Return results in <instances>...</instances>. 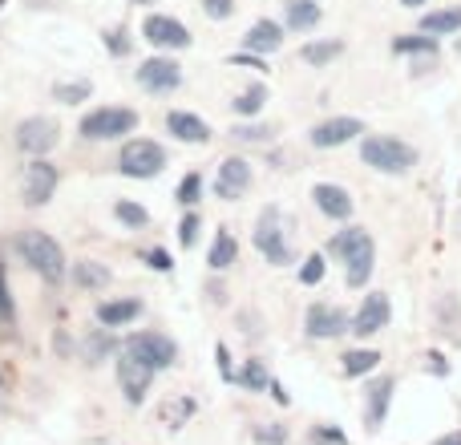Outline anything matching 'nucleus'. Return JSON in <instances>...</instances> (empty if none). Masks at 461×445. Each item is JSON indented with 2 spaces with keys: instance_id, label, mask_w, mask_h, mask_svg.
Returning <instances> with one entry per match:
<instances>
[{
  "instance_id": "obj_21",
  "label": "nucleus",
  "mask_w": 461,
  "mask_h": 445,
  "mask_svg": "<svg viewBox=\"0 0 461 445\" xmlns=\"http://www.w3.org/2000/svg\"><path fill=\"white\" fill-rule=\"evenodd\" d=\"M138 316H142V300H134V295L97 304V324L102 328H126V324H134Z\"/></svg>"
},
{
  "instance_id": "obj_16",
  "label": "nucleus",
  "mask_w": 461,
  "mask_h": 445,
  "mask_svg": "<svg viewBox=\"0 0 461 445\" xmlns=\"http://www.w3.org/2000/svg\"><path fill=\"white\" fill-rule=\"evenodd\" d=\"M154 377H158L154 368H146L138 357L122 352V360H118V385H122V393H126L130 405H142L146 393H150V385H154Z\"/></svg>"
},
{
  "instance_id": "obj_3",
  "label": "nucleus",
  "mask_w": 461,
  "mask_h": 445,
  "mask_svg": "<svg viewBox=\"0 0 461 445\" xmlns=\"http://www.w3.org/2000/svg\"><path fill=\"white\" fill-rule=\"evenodd\" d=\"M16 251H21V259L29 263V268L37 271L41 279H49V284L65 279V271H69L61 243H57L53 235H45V231H21V239H16Z\"/></svg>"
},
{
  "instance_id": "obj_1",
  "label": "nucleus",
  "mask_w": 461,
  "mask_h": 445,
  "mask_svg": "<svg viewBox=\"0 0 461 445\" xmlns=\"http://www.w3.org/2000/svg\"><path fill=\"white\" fill-rule=\"evenodd\" d=\"M328 251L344 263V284L348 287H365L373 279V268H376V243L365 227H344L332 235Z\"/></svg>"
},
{
  "instance_id": "obj_47",
  "label": "nucleus",
  "mask_w": 461,
  "mask_h": 445,
  "mask_svg": "<svg viewBox=\"0 0 461 445\" xmlns=\"http://www.w3.org/2000/svg\"><path fill=\"white\" fill-rule=\"evenodd\" d=\"M433 445H461V433H446V438H438Z\"/></svg>"
},
{
  "instance_id": "obj_34",
  "label": "nucleus",
  "mask_w": 461,
  "mask_h": 445,
  "mask_svg": "<svg viewBox=\"0 0 461 445\" xmlns=\"http://www.w3.org/2000/svg\"><path fill=\"white\" fill-rule=\"evenodd\" d=\"M271 134H276V130L263 126V122H239V126L230 130V138H239V142H271Z\"/></svg>"
},
{
  "instance_id": "obj_23",
  "label": "nucleus",
  "mask_w": 461,
  "mask_h": 445,
  "mask_svg": "<svg viewBox=\"0 0 461 445\" xmlns=\"http://www.w3.org/2000/svg\"><path fill=\"white\" fill-rule=\"evenodd\" d=\"M393 53L417 57V65H433L438 61V37H429V32H405V37L393 41Z\"/></svg>"
},
{
  "instance_id": "obj_46",
  "label": "nucleus",
  "mask_w": 461,
  "mask_h": 445,
  "mask_svg": "<svg viewBox=\"0 0 461 445\" xmlns=\"http://www.w3.org/2000/svg\"><path fill=\"white\" fill-rule=\"evenodd\" d=\"M271 397H276L279 405H292V397H287V389H284L279 381H271Z\"/></svg>"
},
{
  "instance_id": "obj_30",
  "label": "nucleus",
  "mask_w": 461,
  "mask_h": 445,
  "mask_svg": "<svg viewBox=\"0 0 461 445\" xmlns=\"http://www.w3.org/2000/svg\"><path fill=\"white\" fill-rule=\"evenodd\" d=\"M230 105H235V114H243V118H255V114L267 105V86H259V81H255V86L243 89V94H239Z\"/></svg>"
},
{
  "instance_id": "obj_26",
  "label": "nucleus",
  "mask_w": 461,
  "mask_h": 445,
  "mask_svg": "<svg viewBox=\"0 0 461 445\" xmlns=\"http://www.w3.org/2000/svg\"><path fill=\"white\" fill-rule=\"evenodd\" d=\"M73 284H77L81 292H102V287L110 284V268L97 259H77L73 263Z\"/></svg>"
},
{
  "instance_id": "obj_40",
  "label": "nucleus",
  "mask_w": 461,
  "mask_h": 445,
  "mask_svg": "<svg viewBox=\"0 0 461 445\" xmlns=\"http://www.w3.org/2000/svg\"><path fill=\"white\" fill-rule=\"evenodd\" d=\"M203 13H207L211 21H230V16H235V0H203Z\"/></svg>"
},
{
  "instance_id": "obj_35",
  "label": "nucleus",
  "mask_w": 461,
  "mask_h": 445,
  "mask_svg": "<svg viewBox=\"0 0 461 445\" xmlns=\"http://www.w3.org/2000/svg\"><path fill=\"white\" fill-rule=\"evenodd\" d=\"M324 276H328V259H324V255H320V251H316V255H308V259L300 263V284L316 287Z\"/></svg>"
},
{
  "instance_id": "obj_27",
  "label": "nucleus",
  "mask_w": 461,
  "mask_h": 445,
  "mask_svg": "<svg viewBox=\"0 0 461 445\" xmlns=\"http://www.w3.org/2000/svg\"><path fill=\"white\" fill-rule=\"evenodd\" d=\"M340 53H344V41H340V37H328V41H308V45L300 49L303 65H316V69H324V65H332Z\"/></svg>"
},
{
  "instance_id": "obj_36",
  "label": "nucleus",
  "mask_w": 461,
  "mask_h": 445,
  "mask_svg": "<svg viewBox=\"0 0 461 445\" xmlns=\"http://www.w3.org/2000/svg\"><path fill=\"white\" fill-rule=\"evenodd\" d=\"M199 195H203V175H199V170H191V175H186L183 183H178L175 199L183 203V207H194V203H199Z\"/></svg>"
},
{
  "instance_id": "obj_31",
  "label": "nucleus",
  "mask_w": 461,
  "mask_h": 445,
  "mask_svg": "<svg viewBox=\"0 0 461 445\" xmlns=\"http://www.w3.org/2000/svg\"><path fill=\"white\" fill-rule=\"evenodd\" d=\"M235 385H243V389H251V393L271 389V377H267V368H263V360H247L243 373L235 377Z\"/></svg>"
},
{
  "instance_id": "obj_41",
  "label": "nucleus",
  "mask_w": 461,
  "mask_h": 445,
  "mask_svg": "<svg viewBox=\"0 0 461 445\" xmlns=\"http://www.w3.org/2000/svg\"><path fill=\"white\" fill-rule=\"evenodd\" d=\"M312 441L316 445H348V438H344L336 425H316V430H312Z\"/></svg>"
},
{
  "instance_id": "obj_42",
  "label": "nucleus",
  "mask_w": 461,
  "mask_h": 445,
  "mask_svg": "<svg viewBox=\"0 0 461 445\" xmlns=\"http://www.w3.org/2000/svg\"><path fill=\"white\" fill-rule=\"evenodd\" d=\"M255 441L284 445V441H287V430H284V425H259V430H255Z\"/></svg>"
},
{
  "instance_id": "obj_14",
  "label": "nucleus",
  "mask_w": 461,
  "mask_h": 445,
  "mask_svg": "<svg viewBox=\"0 0 461 445\" xmlns=\"http://www.w3.org/2000/svg\"><path fill=\"white\" fill-rule=\"evenodd\" d=\"M251 191V162L247 159H223L215 170V195L223 203H239Z\"/></svg>"
},
{
  "instance_id": "obj_50",
  "label": "nucleus",
  "mask_w": 461,
  "mask_h": 445,
  "mask_svg": "<svg viewBox=\"0 0 461 445\" xmlns=\"http://www.w3.org/2000/svg\"><path fill=\"white\" fill-rule=\"evenodd\" d=\"M457 53H461V41H457Z\"/></svg>"
},
{
  "instance_id": "obj_17",
  "label": "nucleus",
  "mask_w": 461,
  "mask_h": 445,
  "mask_svg": "<svg viewBox=\"0 0 461 445\" xmlns=\"http://www.w3.org/2000/svg\"><path fill=\"white\" fill-rule=\"evenodd\" d=\"M312 203H316V211L320 215H328V219H348L352 215V195L344 191V186H336V183H316L312 186Z\"/></svg>"
},
{
  "instance_id": "obj_44",
  "label": "nucleus",
  "mask_w": 461,
  "mask_h": 445,
  "mask_svg": "<svg viewBox=\"0 0 461 445\" xmlns=\"http://www.w3.org/2000/svg\"><path fill=\"white\" fill-rule=\"evenodd\" d=\"M425 360H429V368H433L438 377H449V365H446V357H441V352H429Z\"/></svg>"
},
{
  "instance_id": "obj_5",
  "label": "nucleus",
  "mask_w": 461,
  "mask_h": 445,
  "mask_svg": "<svg viewBox=\"0 0 461 445\" xmlns=\"http://www.w3.org/2000/svg\"><path fill=\"white\" fill-rule=\"evenodd\" d=\"M77 130L86 142H118V138L138 130V114L130 105H97V110H89L81 118Z\"/></svg>"
},
{
  "instance_id": "obj_37",
  "label": "nucleus",
  "mask_w": 461,
  "mask_h": 445,
  "mask_svg": "<svg viewBox=\"0 0 461 445\" xmlns=\"http://www.w3.org/2000/svg\"><path fill=\"white\" fill-rule=\"evenodd\" d=\"M13 320H16V304H13V292H8L5 263H0V324H13Z\"/></svg>"
},
{
  "instance_id": "obj_33",
  "label": "nucleus",
  "mask_w": 461,
  "mask_h": 445,
  "mask_svg": "<svg viewBox=\"0 0 461 445\" xmlns=\"http://www.w3.org/2000/svg\"><path fill=\"white\" fill-rule=\"evenodd\" d=\"M194 413V401L191 397H175L167 409H162V422L170 425V430H178V425H186V417Z\"/></svg>"
},
{
  "instance_id": "obj_43",
  "label": "nucleus",
  "mask_w": 461,
  "mask_h": 445,
  "mask_svg": "<svg viewBox=\"0 0 461 445\" xmlns=\"http://www.w3.org/2000/svg\"><path fill=\"white\" fill-rule=\"evenodd\" d=\"M146 263H150L154 271H162V276H170V271H175V259H170V255L162 251V247H154V251H146Z\"/></svg>"
},
{
  "instance_id": "obj_12",
  "label": "nucleus",
  "mask_w": 461,
  "mask_h": 445,
  "mask_svg": "<svg viewBox=\"0 0 461 445\" xmlns=\"http://www.w3.org/2000/svg\"><path fill=\"white\" fill-rule=\"evenodd\" d=\"M303 328H308L312 341H336V336L352 332V320L344 308H336V304H312L308 312H303Z\"/></svg>"
},
{
  "instance_id": "obj_13",
  "label": "nucleus",
  "mask_w": 461,
  "mask_h": 445,
  "mask_svg": "<svg viewBox=\"0 0 461 445\" xmlns=\"http://www.w3.org/2000/svg\"><path fill=\"white\" fill-rule=\"evenodd\" d=\"M138 86L146 94H175L183 86V69H178L175 57H150V61L138 65Z\"/></svg>"
},
{
  "instance_id": "obj_9",
  "label": "nucleus",
  "mask_w": 461,
  "mask_h": 445,
  "mask_svg": "<svg viewBox=\"0 0 461 445\" xmlns=\"http://www.w3.org/2000/svg\"><path fill=\"white\" fill-rule=\"evenodd\" d=\"M57 138H61V126H57L53 118H45V114H32V118H24L21 126H16V146H21L24 154H32V159H45L57 146Z\"/></svg>"
},
{
  "instance_id": "obj_51",
  "label": "nucleus",
  "mask_w": 461,
  "mask_h": 445,
  "mask_svg": "<svg viewBox=\"0 0 461 445\" xmlns=\"http://www.w3.org/2000/svg\"><path fill=\"white\" fill-rule=\"evenodd\" d=\"M0 8H5V0H0Z\"/></svg>"
},
{
  "instance_id": "obj_6",
  "label": "nucleus",
  "mask_w": 461,
  "mask_h": 445,
  "mask_svg": "<svg viewBox=\"0 0 461 445\" xmlns=\"http://www.w3.org/2000/svg\"><path fill=\"white\" fill-rule=\"evenodd\" d=\"M118 170L126 178H158L167 170V146L150 142V138H130L118 154Z\"/></svg>"
},
{
  "instance_id": "obj_20",
  "label": "nucleus",
  "mask_w": 461,
  "mask_h": 445,
  "mask_svg": "<svg viewBox=\"0 0 461 445\" xmlns=\"http://www.w3.org/2000/svg\"><path fill=\"white\" fill-rule=\"evenodd\" d=\"M393 389H397V381H393V377H381V381L368 385V405H365V425H368V430H381V425H384L389 405H393Z\"/></svg>"
},
{
  "instance_id": "obj_32",
  "label": "nucleus",
  "mask_w": 461,
  "mask_h": 445,
  "mask_svg": "<svg viewBox=\"0 0 461 445\" xmlns=\"http://www.w3.org/2000/svg\"><path fill=\"white\" fill-rule=\"evenodd\" d=\"M89 94H94V86L89 81H57L53 86V97L65 105H77V102H89Z\"/></svg>"
},
{
  "instance_id": "obj_4",
  "label": "nucleus",
  "mask_w": 461,
  "mask_h": 445,
  "mask_svg": "<svg viewBox=\"0 0 461 445\" xmlns=\"http://www.w3.org/2000/svg\"><path fill=\"white\" fill-rule=\"evenodd\" d=\"M255 251L263 255L267 263L284 268V263L295 259V247H292V235H287V219L279 207H263L259 211V222H255V235H251Z\"/></svg>"
},
{
  "instance_id": "obj_28",
  "label": "nucleus",
  "mask_w": 461,
  "mask_h": 445,
  "mask_svg": "<svg viewBox=\"0 0 461 445\" xmlns=\"http://www.w3.org/2000/svg\"><path fill=\"white\" fill-rule=\"evenodd\" d=\"M376 365H381V352L376 349H348L340 360L344 377H365V373H373Z\"/></svg>"
},
{
  "instance_id": "obj_11",
  "label": "nucleus",
  "mask_w": 461,
  "mask_h": 445,
  "mask_svg": "<svg viewBox=\"0 0 461 445\" xmlns=\"http://www.w3.org/2000/svg\"><path fill=\"white\" fill-rule=\"evenodd\" d=\"M368 130H365V122L360 118H348V114H340V118H324V122H316L312 126V146L316 150H336V146H348L352 138H365Z\"/></svg>"
},
{
  "instance_id": "obj_18",
  "label": "nucleus",
  "mask_w": 461,
  "mask_h": 445,
  "mask_svg": "<svg viewBox=\"0 0 461 445\" xmlns=\"http://www.w3.org/2000/svg\"><path fill=\"white\" fill-rule=\"evenodd\" d=\"M167 130L178 138V142H191V146H207L211 142V126L191 110H170L167 114Z\"/></svg>"
},
{
  "instance_id": "obj_22",
  "label": "nucleus",
  "mask_w": 461,
  "mask_h": 445,
  "mask_svg": "<svg viewBox=\"0 0 461 445\" xmlns=\"http://www.w3.org/2000/svg\"><path fill=\"white\" fill-rule=\"evenodd\" d=\"M279 5H284V24L295 32H312L324 21V8L316 0H279Z\"/></svg>"
},
{
  "instance_id": "obj_38",
  "label": "nucleus",
  "mask_w": 461,
  "mask_h": 445,
  "mask_svg": "<svg viewBox=\"0 0 461 445\" xmlns=\"http://www.w3.org/2000/svg\"><path fill=\"white\" fill-rule=\"evenodd\" d=\"M105 49H110L113 57H130V49H134V41L126 37V29H105Z\"/></svg>"
},
{
  "instance_id": "obj_48",
  "label": "nucleus",
  "mask_w": 461,
  "mask_h": 445,
  "mask_svg": "<svg viewBox=\"0 0 461 445\" xmlns=\"http://www.w3.org/2000/svg\"><path fill=\"white\" fill-rule=\"evenodd\" d=\"M401 5H405V8H425L429 0H401Z\"/></svg>"
},
{
  "instance_id": "obj_24",
  "label": "nucleus",
  "mask_w": 461,
  "mask_h": 445,
  "mask_svg": "<svg viewBox=\"0 0 461 445\" xmlns=\"http://www.w3.org/2000/svg\"><path fill=\"white\" fill-rule=\"evenodd\" d=\"M421 32H429V37H454V32H461V5L425 13L421 16Z\"/></svg>"
},
{
  "instance_id": "obj_7",
  "label": "nucleus",
  "mask_w": 461,
  "mask_h": 445,
  "mask_svg": "<svg viewBox=\"0 0 461 445\" xmlns=\"http://www.w3.org/2000/svg\"><path fill=\"white\" fill-rule=\"evenodd\" d=\"M122 352L138 357L146 368H154V373H167V368L178 360V344L170 341L167 332H154V328H146V332H130L126 344H122Z\"/></svg>"
},
{
  "instance_id": "obj_25",
  "label": "nucleus",
  "mask_w": 461,
  "mask_h": 445,
  "mask_svg": "<svg viewBox=\"0 0 461 445\" xmlns=\"http://www.w3.org/2000/svg\"><path fill=\"white\" fill-rule=\"evenodd\" d=\"M235 259H239V243H235V235H230L227 227H219V231H215V239H211L207 268H211V271H227Z\"/></svg>"
},
{
  "instance_id": "obj_15",
  "label": "nucleus",
  "mask_w": 461,
  "mask_h": 445,
  "mask_svg": "<svg viewBox=\"0 0 461 445\" xmlns=\"http://www.w3.org/2000/svg\"><path fill=\"white\" fill-rule=\"evenodd\" d=\"M393 320V300L384 292H368L365 300H360L357 316H352V332L357 336H376L381 328H389Z\"/></svg>"
},
{
  "instance_id": "obj_19",
  "label": "nucleus",
  "mask_w": 461,
  "mask_h": 445,
  "mask_svg": "<svg viewBox=\"0 0 461 445\" xmlns=\"http://www.w3.org/2000/svg\"><path fill=\"white\" fill-rule=\"evenodd\" d=\"M243 49L247 53H259V57H267V53H276V49H284V24L279 21H255L251 29L243 32Z\"/></svg>"
},
{
  "instance_id": "obj_39",
  "label": "nucleus",
  "mask_w": 461,
  "mask_h": 445,
  "mask_svg": "<svg viewBox=\"0 0 461 445\" xmlns=\"http://www.w3.org/2000/svg\"><path fill=\"white\" fill-rule=\"evenodd\" d=\"M178 243H183V247L199 243V215H194V211H186L183 222H178Z\"/></svg>"
},
{
  "instance_id": "obj_10",
  "label": "nucleus",
  "mask_w": 461,
  "mask_h": 445,
  "mask_svg": "<svg viewBox=\"0 0 461 445\" xmlns=\"http://www.w3.org/2000/svg\"><path fill=\"white\" fill-rule=\"evenodd\" d=\"M57 183H61V175H57L53 162L32 159L29 167H24V178H21V199L29 203V207H45V203L53 199Z\"/></svg>"
},
{
  "instance_id": "obj_45",
  "label": "nucleus",
  "mask_w": 461,
  "mask_h": 445,
  "mask_svg": "<svg viewBox=\"0 0 461 445\" xmlns=\"http://www.w3.org/2000/svg\"><path fill=\"white\" fill-rule=\"evenodd\" d=\"M215 360H219V368H223L227 381H235V373H230V360H227V344H219V349H215Z\"/></svg>"
},
{
  "instance_id": "obj_2",
  "label": "nucleus",
  "mask_w": 461,
  "mask_h": 445,
  "mask_svg": "<svg viewBox=\"0 0 461 445\" xmlns=\"http://www.w3.org/2000/svg\"><path fill=\"white\" fill-rule=\"evenodd\" d=\"M360 162L376 175H409L417 167V146L397 134H365L360 138Z\"/></svg>"
},
{
  "instance_id": "obj_29",
  "label": "nucleus",
  "mask_w": 461,
  "mask_h": 445,
  "mask_svg": "<svg viewBox=\"0 0 461 445\" xmlns=\"http://www.w3.org/2000/svg\"><path fill=\"white\" fill-rule=\"evenodd\" d=\"M113 215H118L122 227H130V231H142L146 222H150V211L142 207V203H134V199H118L113 203Z\"/></svg>"
},
{
  "instance_id": "obj_8",
  "label": "nucleus",
  "mask_w": 461,
  "mask_h": 445,
  "mask_svg": "<svg viewBox=\"0 0 461 445\" xmlns=\"http://www.w3.org/2000/svg\"><path fill=\"white\" fill-rule=\"evenodd\" d=\"M142 37L150 41L154 49H170V53H178V49H191V29H186L178 16H167V13H150L142 21Z\"/></svg>"
},
{
  "instance_id": "obj_49",
  "label": "nucleus",
  "mask_w": 461,
  "mask_h": 445,
  "mask_svg": "<svg viewBox=\"0 0 461 445\" xmlns=\"http://www.w3.org/2000/svg\"><path fill=\"white\" fill-rule=\"evenodd\" d=\"M130 5H142L146 8V5H158V0H130Z\"/></svg>"
}]
</instances>
